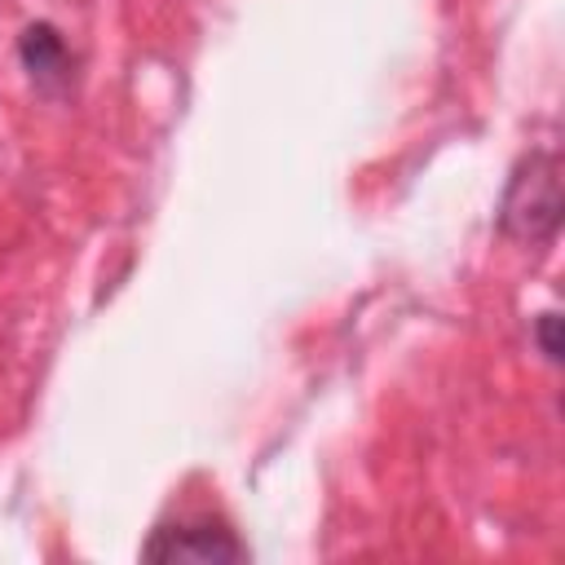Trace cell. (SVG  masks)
Masks as SVG:
<instances>
[{"label": "cell", "instance_id": "3957f363", "mask_svg": "<svg viewBox=\"0 0 565 565\" xmlns=\"http://www.w3.org/2000/svg\"><path fill=\"white\" fill-rule=\"evenodd\" d=\"M18 57H22V66L40 93H66L75 79V57H71L66 40L57 35V26H49V22H35L22 31Z\"/></svg>", "mask_w": 565, "mask_h": 565}, {"label": "cell", "instance_id": "6da1fadb", "mask_svg": "<svg viewBox=\"0 0 565 565\" xmlns=\"http://www.w3.org/2000/svg\"><path fill=\"white\" fill-rule=\"evenodd\" d=\"M499 230L516 243H552L561 230V168L552 150H530L503 190Z\"/></svg>", "mask_w": 565, "mask_h": 565}, {"label": "cell", "instance_id": "277c9868", "mask_svg": "<svg viewBox=\"0 0 565 565\" xmlns=\"http://www.w3.org/2000/svg\"><path fill=\"white\" fill-rule=\"evenodd\" d=\"M556 327H561V318H556L552 309H543V313L534 318V340H539V353H543L547 362H561V340H556Z\"/></svg>", "mask_w": 565, "mask_h": 565}, {"label": "cell", "instance_id": "7a4b0ae2", "mask_svg": "<svg viewBox=\"0 0 565 565\" xmlns=\"http://www.w3.org/2000/svg\"><path fill=\"white\" fill-rule=\"evenodd\" d=\"M146 561H181V565H234L247 561V547L234 539L225 521H177L159 525L141 547Z\"/></svg>", "mask_w": 565, "mask_h": 565}]
</instances>
